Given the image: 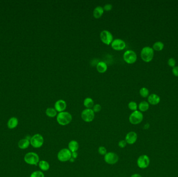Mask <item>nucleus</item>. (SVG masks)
Listing matches in <instances>:
<instances>
[{"label": "nucleus", "mask_w": 178, "mask_h": 177, "mask_svg": "<svg viewBox=\"0 0 178 177\" xmlns=\"http://www.w3.org/2000/svg\"><path fill=\"white\" fill-rule=\"evenodd\" d=\"M73 120V116L70 113L64 111L58 113L56 116L57 122L60 126H66L70 124Z\"/></svg>", "instance_id": "nucleus-1"}, {"label": "nucleus", "mask_w": 178, "mask_h": 177, "mask_svg": "<svg viewBox=\"0 0 178 177\" xmlns=\"http://www.w3.org/2000/svg\"><path fill=\"white\" fill-rule=\"evenodd\" d=\"M154 49L149 46L144 47L141 51V57L142 59L146 62H149L152 60L154 57Z\"/></svg>", "instance_id": "nucleus-2"}, {"label": "nucleus", "mask_w": 178, "mask_h": 177, "mask_svg": "<svg viewBox=\"0 0 178 177\" xmlns=\"http://www.w3.org/2000/svg\"><path fill=\"white\" fill-rule=\"evenodd\" d=\"M71 155L72 153L68 148H63L58 151L57 158L60 162H67L70 160Z\"/></svg>", "instance_id": "nucleus-3"}, {"label": "nucleus", "mask_w": 178, "mask_h": 177, "mask_svg": "<svg viewBox=\"0 0 178 177\" xmlns=\"http://www.w3.org/2000/svg\"><path fill=\"white\" fill-rule=\"evenodd\" d=\"M143 114L141 112L137 110L133 111L129 117V121L132 125H138L141 123L143 120Z\"/></svg>", "instance_id": "nucleus-4"}, {"label": "nucleus", "mask_w": 178, "mask_h": 177, "mask_svg": "<svg viewBox=\"0 0 178 177\" xmlns=\"http://www.w3.org/2000/svg\"><path fill=\"white\" fill-rule=\"evenodd\" d=\"M25 162L30 165H37L40 162V157L38 154L34 152H29L24 157Z\"/></svg>", "instance_id": "nucleus-5"}, {"label": "nucleus", "mask_w": 178, "mask_h": 177, "mask_svg": "<svg viewBox=\"0 0 178 177\" xmlns=\"http://www.w3.org/2000/svg\"><path fill=\"white\" fill-rule=\"evenodd\" d=\"M44 138L41 134H35L30 138V144L34 148L38 149L44 144Z\"/></svg>", "instance_id": "nucleus-6"}, {"label": "nucleus", "mask_w": 178, "mask_h": 177, "mask_svg": "<svg viewBox=\"0 0 178 177\" xmlns=\"http://www.w3.org/2000/svg\"><path fill=\"white\" fill-rule=\"evenodd\" d=\"M119 156L114 152H109L104 156V160L108 164L113 165L119 161Z\"/></svg>", "instance_id": "nucleus-7"}, {"label": "nucleus", "mask_w": 178, "mask_h": 177, "mask_svg": "<svg viewBox=\"0 0 178 177\" xmlns=\"http://www.w3.org/2000/svg\"><path fill=\"white\" fill-rule=\"evenodd\" d=\"M82 120L86 123H91L94 119L95 113L92 109H85L81 113Z\"/></svg>", "instance_id": "nucleus-8"}, {"label": "nucleus", "mask_w": 178, "mask_h": 177, "mask_svg": "<svg viewBox=\"0 0 178 177\" xmlns=\"http://www.w3.org/2000/svg\"><path fill=\"white\" fill-rule=\"evenodd\" d=\"M124 61L128 64H133L137 60V55L135 51L132 50H128L123 55Z\"/></svg>", "instance_id": "nucleus-9"}, {"label": "nucleus", "mask_w": 178, "mask_h": 177, "mask_svg": "<svg viewBox=\"0 0 178 177\" xmlns=\"http://www.w3.org/2000/svg\"><path fill=\"white\" fill-rule=\"evenodd\" d=\"M137 164L140 169L147 168L150 164V158L146 154L141 155L137 158Z\"/></svg>", "instance_id": "nucleus-10"}, {"label": "nucleus", "mask_w": 178, "mask_h": 177, "mask_svg": "<svg viewBox=\"0 0 178 177\" xmlns=\"http://www.w3.org/2000/svg\"><path fill=\"white\" fill-rule=\"evenodd\" d=\"M100 38L101 41L106 45H109L111 44L114 40L113 35L112 33L108 30H103L100 33Z\"/></svg>", "instance_id": "nucleus-11"}, {"label": "nucleus", "mask_w": 178, "mask_h": 177, "mask_svg": "<svg viewBox=\"0 0 178 177\" xmlns=\"http://www.w3.org/2000/svg\"><path fill=\"white\" fill-rule=\"evenodd\" d=\"M111 46L114 50L122 51L126 47V43L122 39L116 38L111 43Z\"/></svg>", "instance_id": "nucleus-12"}, {"label": "nucleus", "mask_w": 178, "mask_h": 177, "mask_svg": "<svg viewBox=\"0 0 178 177\" xmlns=\"http://www.w3.org/2000/svg\"><path fill=\"white\" fill-rule=\"evenodd\" d=\"M137 137H138L137 132L134 131H131L128 132L126 134L124 140L126 141L127 144L132 145L137 141Z\"/></svg>", "instance_id": "nucleus-13"}, {"label": "nucleus", "mask_w": 178, "mask_h": 177, "mask_svg": "<svg viewBox=\"0 0 178 177\" xmlns=\"http://www.w3.org/2000/svg\"><path fill=\"white\" fill-rule=\"evenodd\" d=\"M66 108V103L65 101L62 99H60L56 101L54 104V108L58 113L65 111Z\"/></svg>", "instance_id": "nucleus-14"}, {"label": "nucleus", "mask_w": 178, "mask_h": 177, "mask_svg": "<svg viewBox=\"0 0 178 177\" xmlns=\"http://www.w3.org/2000/svg\"><path fill=\"white\" fill-rule=\"evenodd\" d=\"M69 151L71 152H76L78 151L79 148V144L78 142L75 140H72L69 141L68 144V147H67Z\"/></svg>", "instance_id": "nucleus-15"}, {"label": "nucleus", "mask_w": 178, "mask_h": 177, "mask_svg": "<svg viewBox=\"0 0 178 177\" xmlns=\"http://www.w3.org/2000/svg\"><path fill=\"white\" fill-rule=\"evenodd\" d=\"M148 103L152 105H157L161 101V98L157 94H152L148 97Z\"/></svg>", "instance_id": "nucleus-16"}, {"label": "nucleus", "mask_w": 178, "mask_h": 177, "mask_svg": "<svg viewBox=\"0 0 178 177\" xmlns=\"http://www.w3.org/2000/svg\"><path fill=\"white\" fill-rule=\"evenodd\" d=\"M104 10L103 9V7L97 6L94 9L93 12V15L94 18L98 19L102 17V16L104 14Z\"/></svg>", "instance_id": "nucleus-17"}, {"label": "nucleus", "mask_w": 178, "mask_h": 177, "mask_svg": "<svg viewBox=\"0 0 178 177\" xmlns=\"http://www.w3.org/2000/svg\"><path fill=\"white\" fill-rule=\"evenodd\" d=\"M108 65L104 61H100L97 64V70L99 73H105L108 70Z\"/></svg>", "instance_id": "nucleus-18"}, {"label": "nucleus", "mask_w": 178, "mask_h": 177, "mask_svg": "<svg viewBox=\"0 0 178 177\" xmlns=\"http://www.w3.org/2000/svg\"><path fill=\"white\" fill-rule=\"evenodd\" d=\"M38 165H39L40 169L43 171H46L49 170L50 168L49 163L47 162V161L45 160H40Z\"/></svg>", "instance_id": "nucleus-19"}, {"label": "nucleus", "mask_w": 178, "mask_h": 177, "mask_svg": "<svg viewBox=\"0 0 178 177\" xmlns=\"http://www.w3.org/2000/svg\"><path fill=\"white\" fill-rule=\"evenodd\" d=\"M18 124V120L16 117H11L7 122V126L9 129H14L17 127Z\"/></svg>", "instance_id": "nucleus-20"}, {"label": "nucleus", "mask_w": 178, "mask_h": 177, "mask_svg": "<svg viewBox=\"0 0 178 177\" xmlns=\"http://www.w3.org/2000/svg\"><path fill=\"white\" fill-rule=\"evenodd\" d=\"M30 144V141L27 139H23L20 140L18 143V147L21 149H27Z\"/></svg>", "instance_id": "nucleus-21"}, {"label": "nucleus", "mask_w": 178, "mask_h": 177, "mask_svg": "<svg viewBox=\"0 0 178 177\" xmlns=\"http://www.w3.org/2000/svg\"><path fill=\"white\" fill-rule=\"evenodd\" d=\"M150 108V105L148 102L145 101H143L139 103V105H138V109L139 111L143 112H146Z\"/></svg>", "instance_id": "nucleus-22"}, {"label": "nucleus", "mask_w": 178, "mask_h": 177, "mask_svg": "<svg viewBox=\"0 0 178 177\" xmlns=\"http://www.w3.org/2000/svg\"><path fill=\"white\" fill-rule=\"evenodd\" d=\"M94 105V101L92 98L87 97L84 99V105L86 107V109H92Z\"/></svg>", "instance_id": "nucleus-23"}, {"label": "nucleus", "mask_w": 178, "mask_h": 177, "mask_svg": "<svg viewBox=\"0 0 178 177\" xmlns=\"http://www.w3.org/2000/svg\"><path fill=\"white\" fill-rule=\"evenodd\" d=\"M45 114L48 117L54 118V117H56L58 112H57L54 108H48L45 111Z\"/></svg>", "instance_id": "nucleus-24"}, {"label": "nucleus", "mask_w": 178, "mask_h": 177, "mask_svg": "<svg viewBox=\"0 0 178 177\" xmlns=\"http://www.w3.org/2000/svg\"><path fill=\"white\" fill-rule=\"evenodd\" d=\"M164 48V44L161 41L156 42L153 45V49L156 51H161Z\"/></svg>", "instance_id": "nucleus-25"}, {"label": "nucleus", "mask_w": 178, "mask_h": 177, "mask_svg": "<svg viewBox=\"0 0 178 177\" xmlns=\"http://www.w3.org/2000/svg\"><path fill=\"white\" fill-rule=\"evenodd\" d=\"M139 92L140 95L143 98H146L149 96V90L147 88H141L139 90Z\"/></svg>", "instance_id": "nucleus-26"}, {"label": "nucleus", "mask_w": 178, "mask_h": 177, "mask_svg": "<svg viewBox=\"0 0 178 177\" xmlns=\"http://www.w3.org/2000/svg\"><path fill=\"white\" fill-rule=\"evenodd\" d=\"M128 108H129L131 111H135L137 110L138 109V105H137V103H135V101H130L128 103Z\"/></svg>", "instance_id": "nucleus-27"}, {"label": "nucleus", "mask_w": 178, "mask_h": 177, "mask_svg": "<svg viewBox=\"0 0 178 177\" xmlns=\"http://www.w3.org/2000/svg\"><path fill=\"white\" fill-rule=\"evenodd\" d=\"M30 177H45L44 173L40 170L34 171L30 175Z\"/></svg>", "instance_id": "nucleus-28"}, {"label": "nucleus", "mask_w": 178, "mask_h": 177, "mask_svg": "<svg viewBox=\"0 0 178 177\" xmlns=\"http://www.w3.org/2000/svg\"><path fill=\"white\" fill-rule=\"evenodd\" d=\"M98 153L101 155L104 156L108 153L106 148L104 146H100L98 148Z\"/></svg>", "instance_id": "nucleus-29"}, {"label": "nucleus", "mask_w": 178, "mask_h": 177, "mask_svg": "<svg viewBox=\"0 0 178 177\" xmlns=\"http://www.w3.org/2000/svg\"><path fill=\"white\" fill-rule=\"evenodd\" d=\"M92 109L94 113H99L102 110V106L100 104H95Z\"/></svg>", "instance_id": "nucleus-30"}, {"label": "nucleus", "mask_w": 178, "mask_h": 177, "mask_svg": "<svg viewBox=\"0 0 178 177\" xmlns=\"http://www.w3.org/2000/svg\"><path fill=\"white\" fill-rule=\"evenodd\" d=\"M118 145L121 149H124L127 146V143L125 140H121L118 142Z\"/></svg>", "instance_id": "nucleus-31"}, {"label": "nucleus", "mask_w": 178, "mask_h": 177, "mask_svg": "<svg viewBox=\"0 0 178 177\" xmlns=\"http://www.w3.org/2000/svg\"><path fill=\"white\" fill-rule=\"evenodd\" d=\"M168 64L170 66L174 68L176 66V60L173 58H170L168 61Z\"/></svg>", "instance_id": "nucleus-32"}, {"label": "nucleus", "mask_w": 178, "mask_h": 177, "mask_svg": "<svg viewBox=\"0 0 178 177\" xmlns=\"http://www.w3.org/2000/svg\"><path fill=\"white\" fill-rule=\"evenodd\" d=\"M104 10L106 11H110L113 9V5L111 4H106L103 7Z\"/></svg>", "instance_id": "nucleus-33"}, {"label": "nucleus", "mask_w": 178, "mask_h": 177, "mask_svg": "<svg viewBox=\"0 0 178 177\" xmlns=\"http://www.w3.org/2000/svg\"><path fill=\"white\" fill-rule=\"evenodd\" d=\"M172 73L174 76L178 77V66H175L172 68Z\"/></svg>", "instance_id": "nucleus-34"}, {"label": "nucleus", "mask_w": 178, "mask_h": 177, "mask_svg": "<svg viewBox=\"0 0 178 177\" xmlns=\"http://www.w3.org/2000/svg\"><path fill=\"white\" fill-rule=\"evenodd\" d=\"M77 152H73V153H72V155H71V157H72V158H73V159H75V160L76 158H77Z\"/></svg>", "instance_id": "nucleus-35"}, {"label": "nucleus", "mask_w": 178, "mask_h": 177, "mask_svg": "<svg viewBox=\"0 0 178 177\" xmlns=\"http://www.w3.org/2000/svg\"><path fill=\"white\" fill-rule=\"evenodd\" d=\"M130 177H143L141 175H139V173H134L133 175H131Z\"/></svg>", "instance_id": "nucleus-36"}]
</instances>
